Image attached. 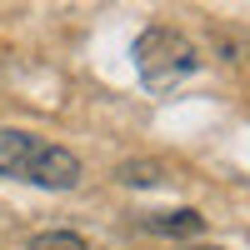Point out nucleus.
<instances>
[{
    "label": "nucleus",
    "mask_w": 250,
    "mask_h": 250,
    "mask_svg": "<svg viewBox=\"0 0 250 250\" xmlns=\"http://www.w3.org/2000/svg\"><path fill=\"white\" fill-rule=\"evenodd\" d=\"M0 175L30 180L40 190H75L85 170L65 145H50L30 130H0Z\"/></svg>",
    "instance_id": "obj_1"
},
{
    "label": "nucleus",
    "mask_w": 250,
    "mask_h": 250,
    "mask_svg": "<svg viewBox=\"0 0 250 250\" xmlns=\"http://www.w3.org/2000/svg\"><path fill=\"white\" fill-rule=\"evenodd\" d=\"M195 250H220V245H195Z\"/></svg>",
    "instance_id": "obj_6"
},
{
    "label": "nucleus",
    "mask_w": 250,
    "mask_h": 250,
    "mask_svg": "<svg viewBox=\"0 0 250 250\" xmlns=\"http://www.w3.org/2000/svg\"><path fill=\"white\" fill-rule=\"evenodd\" d=\"M135 70H140V80L150 90H175L200 70V50L175 25H150L135 40Z\"/></svg>",
    "instance_id": "obj_2"
},
{
    "label": "nucleus",
    "mask_w": 250,
    "mask_h": 250,
    "mask_svg": "<svg viewBox=\"0 0 250 250\" xmlns=\"http://www.w3.org/2000/svg\"><path fill=\"white\" fill-rule=\"evenodd\" d=\"M25 250H90V240L75 230H40V235H30Z\"/></svg>",
    "instance_id": "obj_4"
},
{
    "label": "nucleus",
    "mask_w": 250,
    "mask_h": 250,
    "mask_svg": "<svg viewBox=\"0 0 250 250\" xmlns=\"http://www.w3.org/2000/svg\"><path fill=\"white\" fill-rule=\"evenodd\" d=\"M120 180L125 185H155V180H165V170L155 160H130V165H120Z\"/></svg>",
    "instance_id": "obj_5"
},
{
    "label": "nucleus",
    "mask_w": 250,
    "mask_h": 250,
    "mask_svg": "<svg viewBox=\"0 0 250 250\" xmlns=\"http://www.w3.org/2000/svg\"><path fill=\"white\" fill-rule=\"evenodd\" d=\"M140 225H145V230H155V235L185 240V235H200V230H205V215H200V210H160V215H145Z\"/></svg>",
    "instance_id": "obj_3"
}]
</instances>
